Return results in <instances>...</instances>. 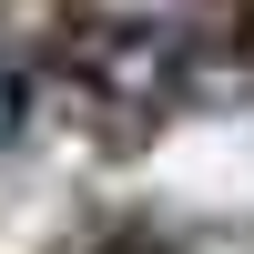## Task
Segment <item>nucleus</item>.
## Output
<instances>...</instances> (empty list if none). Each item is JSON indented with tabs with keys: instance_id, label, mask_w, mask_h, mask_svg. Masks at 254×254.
<instances>
[{
	"instance_id": "f257e3e1",
	"label": "nucleus",
	"mask_w": 254,
	"mask_h": 254,
	"mask_svg": "<svg viewBox=\"0 0 254 254\" xmlns=\"http://www.w3.org/2000/svg\"><path fill=\"white\" fill-rule=\"evenodd\" d=\"M71 51H81V71L112 102H163L193 71V31H183V10H163V0H112V10H92Z\"/></svg>"
},
{
	"instance_id": "f03ea898",
	"label": "nucleus",
	"mask_w": 254,
	"mask_h": 254,
	"mask_svg": "<svg viewBox=\"0 0 254 254\" xmlns=\"http://www.w3.org/2000/svg\"><path fill=\"white\" fill-rule=\"evenodd\" d=\"M20 122H31V71L20 51H0V142H20Z\"/></svg>"
}]
</instances>
